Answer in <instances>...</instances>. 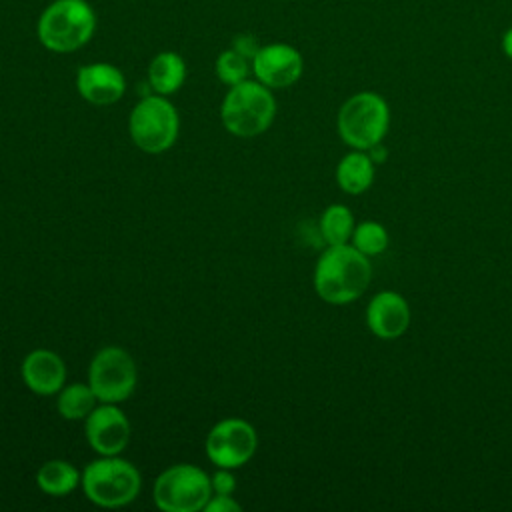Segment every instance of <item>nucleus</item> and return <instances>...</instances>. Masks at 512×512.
Here are the masks:
<instances>
[{
	"label": "nucleus",
	"mask_w": 512,
	"mask_h": 512,
	"mask_svg": "<svg viewBox=\"0 0 512 512\" xmlns=\"http://www.w3.org/2000/svg\"><path fill=\"white\" fill-rule=\"evenodd\" d=\"M370 280V260L352 244L328 246L314 266V290L328 304L340 306L358 300Z\"/></svg>",
	"instance_id": "obj_1"
},
{
	"label": "nucleus",
	"mask_w": 512,
	"mask_h": 512,
	"mask_svg": "<svg viewBox=\"0 0 512 512\" xmlns=\"http://www.w3.org/2000/svg\"><path fill=\"white\" fill-rule=\"evenodd\" d=\"M96 32V12L88 0H54L38 16V42L56 54L86 46Z\"/></svg>",
	"instance_id": "obj_2"
},
{
	"label": "nucleus",
	"mask_w": 512,
	"mask_h": 512,
	"mask_svg": "<svg viewBox=\"0 0 512 512\" xmlns=\"http://www.w3.org/2000/svg\"><path fill=\"white\" fill-rule=\"evenodd\" d=\"M220 118L226 132L238 138L260 136L276 118V98L268 86L248 78L228 88L220 104Z\"/></svg>",
	"instance_id": "obj_3"
},
{
	"label": "nucleus",
	"mask_w": 512,
	"mask_h": 512,
	"mask_svg": "<svg viewBox=\"0 0 512 512\" xmlns=\"http://www.w3.org/2000/svg\"><path fill=\"white\" fill-rule=\"evenodd\" d=\"M80 486L92 504L100 508H122L138 498L142 476L120 454L98 456L82 470Z\"/></svg>",
	"instance_id": "obj_4"
},
{
	"label": "nucleus",
	"mask_w": 512,
	"mask_h": 512,
	"mask_svg": "<svg viewBox=\"0 0 512 512\" xmlns=\"http://www.w3.org/2000/svg\"><path fill=\"white\" fill-rule=\"evenodd\" d=\"M390 108L378 92H356L338 110L336 128L344 144L354 150H370L388 134Z\"/></svg>",
	"instance_id": "obj_5"
},
{
	"label": "nucleus",
	"mask_w": 512,
	"mask_h": 512,
	"mask_svg": "<svg viewBox=\"0 0 512 512\" xmlns=\"http://www.w3.org/2000/svg\"><path fill=\"white\" fill-rule=\"evenodd\" d=\"M128 132L136 148L146 154H162L174 146L180 132V116L168 96L148 94L136 102L128 116Z\"/></svg>",
	"instance_id": "obj_6"
},
{
	"label": "nucleus",
	"mask_w": 512,
	"mask_h": 512,
	"mask_svg": "<svg viewBox=\"0 0 512 512\" xmlns=\"http://www.w3.org/2000/svg\"><path fill=\"white\" fill-rule=\"evenodd\" d=\"M152 496L164 512H200L212 496L210 474L188 462L168 466L158 474Z\"/></svg>",
	"instance_id": "obj_7"
},
{
	"label": "nucleus",
	"mask_w": 512,
	"mask_h": 512,
	"mask_svg": "<svg viewBox=\"0 0 512 512\" xmlns=\"http://www.w3.org/2000/svg\"><path fill=\"white\" fill-rule=\"evenodd\" d=\"M88 384L98 402L122 404L138 384V368L130 352L120 346L100 348L88 366Z\"/></svg>",
	"instance_id": "obj_8"
},
{
	"label": "nucleus",
	"mask_w": 512,
	"mask_h": 512,
	"mask_svg": "<svg viewBox=\"0 0 512 512\" xmlns=\"http://www.w3.org/2000/svg\"><path fill=\"white\" fill-rule=\"evenodd\" d=\"M258 448V434L244 418H224L216 422L204 442L208 460L216 468L236 470L248 464Z\"/></svg>",
	"instance_id": "obj_9"
},
{
	"label": "nucleus",
	"mask_w": 512,
	"mask_h": 512,
	"mask_svg": "<svg viewBox=\"0 0 512 512\" xmlns=\"http://www.w3.org/2000/svg\"><path fill=\"white\" fill-rule=\"evenodd\" d=\"M130 434V420L118 404L100 402L84 420V436L98 456L122 454Z\"/></svg>",
	"instance_id": "obj_10"
},
{
	"label": "nucleus",
	"mask_w": 512,
	"mask_h": 512,
	"mask_svg": "<svg viewBox=\"0 0 512 512\" xmlns=\"http://www.w3.org/2000/svg\"><path fill=\"white\" fill-rule=\"evenodd\" d=\"M304 58L298 48L286 42L262 44L252 58V74L270 90L288 88L300 80Z\"/></svg>",
	"instance_id": "obj_11"
},
{
	"label": "nucleus",
	"mask_w": 512,
	"mask_h": 512,
	"mask_svg": "<svg viewBox=\"0 0 512 512\" xmlns=\"http://www.w3.org/2000/svg\"><path fill=\"white\" fill-rule=\"evenodd\" d=\"M76 90L88 104L110 106L124 96L126 78L122 70L110 62H90L78 68Z\"/></svg>",
	"instance_id": "obj_12"
},
{
	"label": "nucleus",
	"mask_w": 512,
	"mask_h": 512,
	"mask_svg": "<svg viewBox=\"0 0 512 512\" xmlns=\"http://www.w3.org/2000/svg\"><path fill=\"white\" fill-rule=\"evenodd\" d=\"M366 324L380 340H396L410 326V306L406 298L394 290L372 296L366 308Z\"/></svg>",
	"instance_id": "obj_13"
},
{
	"label": "nucleus",
	"mask_w": 512,
	"mask_h": 512,
	"mask_svg": "<svg viewBox=\"0 0 512 512\" xmlns=\"http://www.w3.org/2000/svg\"><path fill=\"white\" fill-rule=\"evenodd\" d=\"M26 388L38 396H54L66 384V364L54 350H30L20 366Z\"/></svg>",
	"instance_id": "obj_14"
},
{
	"label": "nucleus",
	"mask_w": 512,
	"mask_h": 512,
	"mask_svg": "<svg viewBox=\"0 0 512 512\" xmlns=\"http://www.w3.org/2000/svg\"><path fill=\"white\" fill-rule=\"evenodd\" d=\"M148 86L154 94L170 96L178 92L186 80V62L174 50L158 52L148 64Z\"/></svg>",
	"instance_id": "obj_15"
},
{
	"label": "nucleus",
	"mask_w": 512,
	"mask_h": 512,
	"mask_svg": "<svg viewBox=\"0 0 512 512\" xmlns=\"http://www.w3.org/2000/svg\"><path fill=\"white\" fill-rule=\"evenodd\" d=\"M338 186L352 196L366 192L374 182V160L366 150H354L344 154L336 166Z\"/></svg>",
	"instance_id": "obj_16"
},
{
	"label": "nucleus",
	"mask_w": 512,
	"mask_h": 512,
	"mask_svg": "<svg viewBox=\"0 0 512 512\" xmlns=\"http://www.w3.org/2000/svg\"><path fill=\"white\" fill-rule=\"evenodd\" d=\"M82 472L62 458L46 460L36 472V486L48 496H66L80 486Z\"/></svg>",
	"instance_id": "obj_17"
},
{
	"label": "nucleus",
	"mask_w": 512,
	"mask_h": 512,
	"mask_svg": "<svg viewBox=\"0 0 512 512\" xmlns=\"http://www.w3.org/2000/svg\"><path fill=\"white\" fill-rule=\"evenodd\" d=\"M98 398L90 384L72 382L64 384L56 394V410L64 420H86V416L98 406Z\"/></svg>",
	"instance_id": "obj_18"
},
{
	"label": "nucleus",
	"mask_w": 512,
	"mask_h": 512,
	"mask_svg": "<svg viewBox=\"0 0 512 512\" xmlns=\"http://www.w3.org/2000/svg\"><path fill=\"white\" fill-rule=\"evenodd\" d=\"M320 234L328 246L350 244L354 232V214L344 204H330L320 216Z\"/></svg>",
	"instance_id": "obj_19"
},
{
	"label": "nucleus",
	"mask_w": 512,
	"mask_h": 512,
	"mask_svg": "<svg viewBox=\"0 0 512 512\" xmlns=\"http://www.w3.org/2000/svg\"><path fill=\"white\" fill-rule=\"evenodd\" d=\"M214 72H216L218 80L230 88V86H236V84L248 80V76L252 72V62L246 56H242L240 52H236L234 48H226L218 54Z\"/></svg>",
	"instance_id": "obj_20"
},
{
	"label": "nucleus",
	"mask_w": 512,
	"mask_h": 512,
	"mask_svg": "<svg viewBox=\"0 0 512 512\" xmlns=\"http://www.w3.org/2000/svg\"><path fill=\"white\" fill-rule=\"evenodd\" d=\"M350 244L366 256H376L388 248V232L376 220H364L354 226Z\"/></svg>",
	"instance_id": "obj_21"
},
{
	"label": "nucleus",
	"mask_w": 512,
	"mask_h": 512,
	"mask_svg": "<svg viewBox=\"0 0 512 512\" xmlns=\"http://www.w3.org/2000/svg\"><path fill=\"white\" fill-rule=\"evenodd\" d=\"M210 484L214 494H234L236 490V476L230 468H216L214 474H210Z\"/></svg>",
	"instance_id": "obj_22"
},
{
	"label": "nucleus",
	"mask_w": 512,
	"mask_h": 512,
	"mask_svg": "<svg viewBox=\"0 0 512 512\" xmlns=\"http://www.w3.org/2000/svg\"><path fill=\"white\" fill-rule=\"evenodd\" d=\"M260 42H258V38L254 36V34H250V32H242V34H236L234 38H232V44H230V48H234L236 52H240L242 56H246L250 62H252V58L256 56V52L260 50Z\"/></svg>",
	"instance_id": "obj_23"
},
{
	"label": "nucleus",
	"mask_w": 512,
	"mask_h": 512,
	"mask_svg": "<svg viewBox=\"0 0 512 512\" xmlns=\"http://www.w3.org/2000/svg\"><path fill=\"white\" fill-rule=\"evenodd\" d=\"M242 506L234 500L232 494H214L208 498L204 512H240Z\"/></svg>",
	"instance_id": "obj_24"
},
{
	"label": "nucleus",
	"mask_w": 512,
	"mask_h": 512,
	"mask_svg": "<svg viewBox=\"0 0 512 512\" xmlns=\"http://www.w3.org/2000/svg\"><path fill=\"white\" fill-rule=\"evenodd\" d=\"M502 52L512 60V26L502 34Z\"/></svg>",
	"instance_id": "obj_25"
},
{
	"label": "nucleus",
	"mask_w": 512,
	"mask_h": 512,
	"mask_svg": "<svg viewBox=\"0 0 512 512\" xmlns=\"http://www.w3.org/2000/svg\"><path fill=\"white\" fill-rule=\"evenodd\" d=\"M368 154H370V158L374 160V164H376V162H384V160H386V148L382 146V142H380V144H376V146H372V148L368 150Z\"/></svg>",
	"instance_id": "obj_26"
}]
</instances>
